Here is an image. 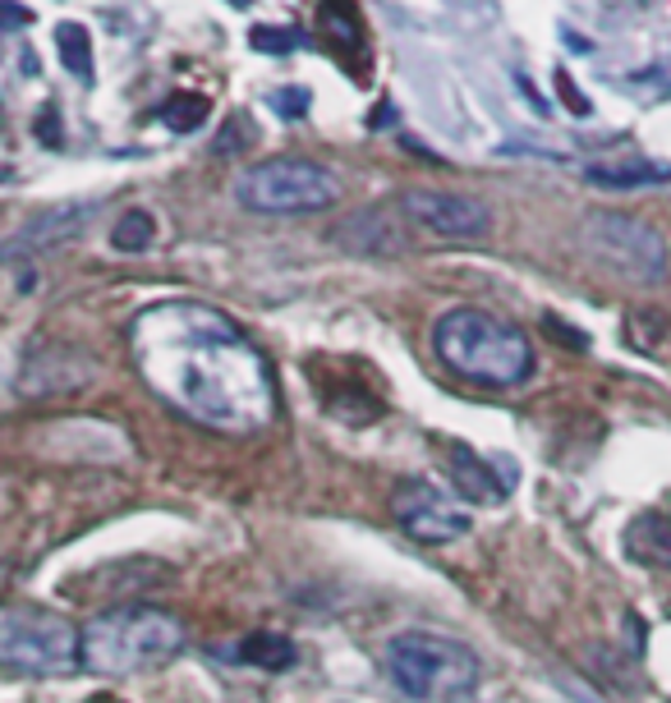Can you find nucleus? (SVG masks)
I'll use <instances>...</instances> for the list:
<instances>
[{"label":"nucleus","mask_w":671,"mask_h":703,"mask_svg":"<svg viewBox=\"0 0 671 703\" xmlns=\"http://www.w3.org/2000/svg\"><path fill=\"white\" fill-rule=\"evenodd\" d=\"M235 202L257 217H308L341 202V179L308 156H267L235 179Z\"/></svg>","instance_id":"obj_4"},{"label":"nucleus","mask_w":671,"mask_h":703,"mask_svg":"<svg viewBox=\"0 0 671 703\" xmlns=\"http://www.w3.org/2000/svg\"><path fill=\"white\" fill-rule=\"evenodd\" d=\"M56 42H61L65 65L88 84V78H92V42H88V29H84V23H61Z\"/></svg>","instance_id":"obj_18"},{"label":"nucleus","mask_w":671,"mask_h":703,"mask_svg":"<svg viewBox=\"0 0 671 703\" xmlns=\"http://www.w3.org/2000/svg\"><path fill=\"white\" fill-rule=\"evenodd\" d=\"M580 244L588 257H598L616 276L658 285L667 276V240L639 217L626 212H588L580 221Z\"/></svg>","instance_id":"obj_7"},{"label":"nucleus","mask_w":671,"mask_h":703,"mask_svg":"<svg viewBox=\"0 0 671 703\" xmlns=\"http://www.w3.org/2000/svg\"><path fill=\"white\" fill-rule=\"evenodd\" d=\"M392 510L400 519V529L415 538V542H428V547H447L455 538L470 534V510H464L451 492H442L437 483H424V479H409L396 487L392 497Z\"/></svg>","instance_id":"obj_8"},{"label":"nucleus","mask_w":671,"mask_h":703,"mask_svg":"<svg viewBox=\"0 0 671 703\" xmlns=\"http://www.w3.org/2000/svg\"><path fill=\"white\" fill-rule=\"evenodd\" d=\"M88 221V212H79V207H56V212H46L37 217L33 226H23L14 240L6 244V257H19V253H46V249H56L61 240H69L74 230H79Z\"/></svg>","instance_id":"obj_12"},{"label":"nucleus","mask_w":671,"mask_h":703,"mask_svg":"<svg viewBox=\"0 0 671 703\" xmlns=\"http://www.w3.org/2000/svg\"><path fill=\"white\" fill-rule=\"evenodd\" d=\"M386 671L409 699H460L479 685V658L470 644L428 635V630H405L386 644Z\"/></svg>","instance_id":"obj_5"},{"label":"nucleus","mask_w":671,"mask_h":703,"mask_svg":"<svg viewBox=\"0 0 671 703\" xmlns=\"http://www.w3.org/2000/svg\"><path fill=\"white\" fill-rule=\"evenodd\" d=\"M240 662L249 667H263V671H286L295 667V644L286 635H267V630H257L240 644Z\"/></svg>","instance_id":"obj_15"},{"label":"nucleus","mask_w":671,"mask_h":703,"mask_svg":"<svg viewBox=\"0 0 671 703\" xmlns=\"http://www.w3.org/2000/svg\"><path fill=\"white\" fill-rule=\"evenodd\" d=\"M162 120L170 129H179V134H189V129H198L202 120H208V97H170L166 107H162Z\"/></svg>","instance_id":"obj_19"},{"label":"nucleus","mask_w":671,"mask_h":703,"mask_svg":"<svg viewBox=\"0 0 671 703\" xmlns=\"http://www.w3.org/2000/svg\"><path fill=\"white\" fill-rule=\"evenodd\" d=\"M129 354L152 396L208 432L253 437L276 419V377L267 354L212 304H147L129 322Z\"/></svg>","instance_id":"obj_1"},{"label":"nucleus","mask_w":671,"mask_h":703,"mask_svg":"<svg viewBox=\"0 0 671 703\" xmlns=\"http://www.w3.org/2000/svg\"><path fill=\"white\" fill-rule=\"evenodd\" d=\"M400 212L415 226L442 234V240H483L493 230V217H487L479 198H464L451 189H405Z\"/></svg>","instance_id":"obj_9"},{"label":"nucleus","mask_w":671,"mask_h":703,"mask_svg":"<svg viewBox=\"0 0 671 703\" xmlns=\"http://www.w3.org/2000/svg\"><path fill=\"white\" fill-rule=\"evenodd\" d=\"M336 244H345L350 253H400L409 249V240L400 234V226L382 212V207H373V212H354L345 217L341 226L331 230Z\"/></svg>","instance_id":"obj_10"},{"label":"nucleus","mask_w":671,"mask_h":703,"mask_svg":"<svg viewBox=\"0 0 671 703\" xmlns=\"http://www.w3.org/2000/svg\"><path fill=\"white\" fill-rule=\"evenodd\" d=\"M272 101H276V111L290 116V120H299V116L308 111V92H304V88H280Z\"/></svg>","instance_id":"obj_21"},{"label":"nucleus","mask_w":671,"mask_h":703,"mask_svg":"<svg viewBox=\"0 0 671 703\" xmlns=\"http://www.w3.org/2000/svg\"><path fill=\"white\" fill-rule=\"evenodd\" d=\"M557 88H561V97H565V101H571V111H575V116H588V97H580V88L571 84V74H565V69L557 74Z\"/></svg>","instance_id":"obj_22"},{"label":"nucleus","mask_w":671,"mask_h":703,"mask_svg":"<svg viewBox=\"0 0 671 703\" xmlns=\"http://www.w3.org/2000/svg\"><path fill=\"white\" fill-rule=\"evenodd\" d=\"M451 479H455L464 502H497V497H506V492H510V487H502L493 479L487 460H479L470 447H451Z\"/></svg>","instance_id":"obj_14"},{"label":"nucleus","mask_w":671,"mask_h":703,"mask_svg":"<svg viewBox=\"0 0 671 703\" xmlns=\"http://www.w3.org/2000/svg\"><path fill=\"white\" fill-rule=\"evenodd\" d=\"M432 350L447 369L474 386H520L534 373L529 336L483 308H451L432 327Z\"/></svg>","instance_id":"obj_2"},{"label":"nucleus","mask_w":671,"mask_h":703,"mask_svg":"<svg viewBox=\"0 0 671 703\" xmlns=\"http://www.w3.org/2000/svg\"><path fill=\"white\" fill-rule=\"evenodd\" d=\"M322 33H327V42H336L341 51H354V46H364V29H359V14H354V6H322Z\"/></svg>","instance_id":"obj_16"},{"label":"nucleus","mask_w":671,"mask_h":703,"mask_svg":"<svg viewBox=\"0 0 671 703\" xmlns=\"http://www.w3.org/2000/svg\"><path fill=\"white\" fill-rule=\"evenodd\" d=\"M152 234H157L152 217L143 212V207H129V212L116 221V230H111V244L120 253H143V249H152Z\"/></svg>","instance_id":"obj_17"},{"label":"nucleus","mask_w":671,"mask_h":703,"mask_svg":"<svg viewBox=\"0 0 671 703\" xmlns=\"http://www.w3.org/2000/svg\"><path fill=\"white\" fill-rule=\"evenodd\" d=\"M185 648V620L166 607H111L88 620L84 667L97 675H139L166 667Z\"/></svg>","instance_id":"obj_3"},{"label":"nucleus","mask_w":671,"mask_h":703,"mask_svg":"<svg viewBox=\"0 0 671 703\" xmlns=\"http://www.w3.org/2000/svg\"><path fill=\"white\" fill-rule=\"evenodd\" d=\"M0 23H10V29H29V10H19V6H0Z\"/></svg>","instance_id":"obj_23"},{"label":"nucleus","mask_w":671,"mask_h":703,"mask_svg":"<svg viewBox=\"0 0 671 703\" xmlns=\"http://www.w3.org/2000/svg\"><path fill=\"white\" fill-rule=\"evenodd\" d=\"M626 557L653 570H671V515L667 510H644L626 529Z\"/></svg>","instance_id":"obj_11"},{"label":"nucleus","mask_w":671,"mask_h":703,"mask_svg":"<svg viewBox=\"0 0 671 703\" xmlns=\"http://www.w3.org/2000/svg\"><path fill=\"white\" fill-rule=\"evenodd\" d=\"M0 667L23 675H65L84 667V630L46 607H0Z\"/></svg>","instance_id":"obj_6"},{"label":"nucleus","mask_w":671,"mask_h":703,"mask_svg":"<svg viewBox=\"0 0 671 703\" xmlns=\"http://www.w3.org/2000/svg\"><path fill=\"white\" fill-rule=\"evenodd\" d=\"M584 179L598 189H653L671 179V166L667 162H598L584 171Z\"/></svg>","instance_id":"obj_13"},{"label":"nucleus","mask_w":671,"mask_h":703,"mask_svg":"<svg viewBox=\"0 0 671 703\" xmlns=\"http://www.w3.org/2000/svg\"><path fill=\"white\" fill-rule=\"evenodd\" d=\"M575 703H598V699H593V694H584V690H575Z\"/></svg>","instance_id":"obj_24"},{"label":"nucleus","mask_w":671,"mask_h":703,"mask_svg":"<svg viewBox=\"0 0 671 703\" xmlns=\"http://www.w3.org/2000/svg\"><path fill=\"white\" fill-rule=\"evenodd\" d=\"M304 37L295 29H280V23H257V29H249V46L253 51H267V56H286V51H295Z\"/></svg>","instance_id":"obj_20"}]
</instances>
